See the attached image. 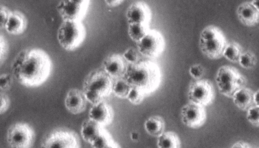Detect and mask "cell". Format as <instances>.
Here are the masks:
<instances>
[{"instance_id": "cell-1", "label": "cell", "mask_w": 259, "mask_h": 148, "mask_svg": "<svg viewBox=\"0 0 259 148\" xmlns=\"http://www.w3.org/2000/svg\"><path fill=\"white\" fill-rule=\"evenodd\" d=\"M51 66V59L45 51L39 48L24 49L12 62V75L20 84L36 87L47 81Z\"/></svg>"}, {"instance_id": "cell-2", "label": "cell", "mask_w": 259, "mask_h": 148, "mask_svg": "<svg viewBox=\"0 0 259 148\" xmlns=\"http://www.w3.org/2000/svg\"><path fill=\"white\" fill-rule=\"evenodd\" d=\"M123 78L132 87L140 90L146 96L158 89L161 75L155 62L142 60L128 65Z\"/></svg>"}, {"instance_id": "cell-3", "label": "cell", "mask_w": 259, "mask_h": 148, "mask_svg": "<svg viewBox=\"0 0 259 148\" xmlns=\"http://www.w3.org/2000/svg\"><path fill=\"white\" fill-rule=\"evenodd\" d=\"M112 80L103 69H97L89 73L82 89L87 101L95 105L104 100L112 92Z\"/></svg>"}, {"instance_id": "cell-4", "label": "cell", "mask_w": 259, "mask_h": 148, "mask_svg": "<svg viewBox=\"0 0 259 148\" xmlns=\"http://www.w3.org/2000/svg\"><path fill=\"white\" fill-rule=\"evenodd\" d=\"M227 44L223 31L216 26H207L200 32V49L202 53L210 59H218L223 56Z\"/></svg>"}, {"instance_id": "cell-5", "label": "cell", "mask_w": 259, "mask_h": 148, "mask_svg": "<svg viewBox=\"0 0 259 148\" xmlns=\"http://www.w3.org/2000/svg\"><path fill=\"white\" fill-rule=\"evenodd\" d=\"M215 82L221 94L230 98L240 89L245 87L246 78L235 67L223 65L218 70Z\"/></svg>"}, {"instance_id": "cell-6", "label": "cell", "mask_w": 259, "mask_h": 148, "mask_svg": "<svg viewBox=\"0 0 259 148\" xmlns=\"http://www.w3.org/2000/svg\"><path fill=\"white\" fill-rule=\"evenodd\" d=\"M57 34L60 45L65 50L72 51L83 43L86 31L81 21L63 20Z\"/></svg>"}, {"instance_id": "cell-7", "label": "cell", "mask_w": 259, "mask_h": 148, "mask_svg": "<svg viewBox=\"0 0 259 148\" xmlns=\"http://www.w3.org/2000/svg\"><path fill=\"white\" fill-rule=\"evenodd\" d=\"M40 148H80L78 134L66 128H58L48 133L43 138Z\"/></svg>"}, {"instance_id": "cell-8", "label": "cell", "mask_w": 259, "mask_h": 148, "mask_svg": "<svg viewBox=\"0 0 259 148\" xmlns=\"http://www.w3.org/2000/svg\"><path fill=\"white\" fill-rule=\"evenodd\" d=\"M35 139L33 128L25 123L11 125L7 133V140L11 148H31Z\"/></svg>"}, {"instance_id": "cell-9", "label": "cell", "mask_w": 259, "mask_h": 148, "mask_svg": "<svg viewBox=\"0 0 259 148\" xmlns=\"http://www.w3.org/2000/svg\"><path fill=\"white\" fill-rule=\"evenodd\" d=\"M138 51L149 58H156L160 56L165 48V40L158 30L150 29L146 35L136 43Z\"/></svg>"}, {"instance_id": "cell-10", "label": "cell", "mask_w": 259, "mask_h": 148, "mask_svg": "<svg viewBox=\"0 0 259 148\" xmlns=\"http://www.w3.org/2000/svg\"><path fill=\"white\" fill-rule=\"evenodd\" d=\"M188 97L190 102L203 106L210 104L214 97L212 83L206 79L195 80L189 86Z\"/></svg>"}, {"instance_id": "cell-11", "label": "cell", "mask_w": 259, "mask_h": 148, "mask_svg": "<svg viewBox=\"0 0 259 148\" xmlns=\"http://www.w3.org/2000/svg\"><path fill=\"white\" fill-rule=\"evenodd\" d=\"M89 4V0L62 1L57 5L56 9L63 20L81 21Z\"/></svg>"}, {"instance_id": "cell-12", "label": "cell", "mask_w": 259, "mask_h": 148, "mask_svg": "<svg viewBox=\"0 0 259 148\" xmlns=\"http://www.w3.org/2000/svg\"><path fill=\"white\" fill-rule=\"evenodd\" d=\"M181 117L182 122L186 126L198 128L206 121V110L204 106L190 101L182 107Z\"/></svg>"}, {"instance_id": "cell-13", "label": "cell", "mask_w": 259, "mask_h": 148, "mask_svg": "<svg viewBox=\"0 0 259 148\" xmlns=\"http://www.w3.org/2000/svg\"><path fill=\"white\" fill-rule=\"evenodd\" d=\"M126 18L128 24L134 23L149 24L152 19V12L146 3L137 1L128 6L126 11Z\"/></svg>"}, {"instance_id": "cell-14", "label": "cell", "mask_w": 259, "mask_h": 148, "mask_svg": "<svg viewBox=\"0 0 259 148\" xmlns=\"http://www.w3.org/2000/svg\"><path fill=\"white\" fill-rule=\"evenodd\" d=\"M103 69L112 79L123 78L127 66L123 56L112 54L106 57L103 62Z\"/></svg>"}, {"instance_id": "cell-15", "label": "cell", "mask_w": 259, "mask_h": 148, "mask_svg": "<svg viewBox=\"0 0 259 148\" xmlns=\"http://www.w3.org/2000/svg\"><path fill=\"white\" fill-rule=\"evenodd\" d=\"M89 117L90 119L105 127L112 123L114 112L112 106L103 100L93 105L89 110Z\"/></svg>"}, {"instance_id": "cell-16", "label": "cell", "mask_w": 259, "mask_h": 148, "mask_svg": "<svg viewBox=\"0 0 259 148\" xmlns=\"http://www.w3.org/2000/svg\"><path fill=\"white\" fill-rule=\"evenodd\" d=\"M87 100L82 90L72 88L67 93L64 104L70 113L77 115L82 113L86 108Z\"/></svg>"}, {"instance_id": "cell-17", "label": "cell", "mask_w": 259, "mask_h": 148, "mask_svg": "<svg viewBox=\"0 0 259 148\" xmlns=\"http://www.w3.org/2000/svg\"><path fill=\"white\" fill-rule=\"evenodd\" d=\"M237 17L244 25L251 27L259 23V11L249 2L241 4L236 10Z\"/></svg>"}, {"instance_id": "cell-18", "label": "cell", "mask_w": 259, "mask_h": 148, "mask_svg": "<svg viewBox=\"0 0 259 148\" xmlns=\"http://www.w3.org/2000/svg\"><path fill=\"white\" fill-rule=\"evenodd\" d=\"M27 25V20L25 15L18 11H14L9 17L5 29L7 32L18 35L23 33Z\"/></svg>"}, {"instance_id": "cell-19", "label": "cell", "mask_w": 259, "mask_h": 148, "mask_svg": "<svg viewBox=\"0 0 259 148\" xmlns=\"http://www.w3.org/2000/svg\"><path fill=\"white\" fill-rule=\"evenodd\" d=\"M96 122L89 119L81 126L80 133L83 140L91 145L101 135L105 129Z\"/></svg>"}, {"instance_id": "cell-20", "label": "cell", "mask_w": 259, "mask_h": 148, "mask_svg": "<svg viewBox=\"0 0 259 148\" xmlns=\"http://www.w3.org/2000/svg\"><path fill=\"white\" fill-rule=\"evenodd\" d=\"M253 95L254 92L252 90L244 87L238 90L232 98L233 103L238 108L247 110L253 105Z\"/></svg>"}, {"instance_id": "cell-21", "label": "cell", "mask_w": 259, "mask_h": 148, "mask_svg": "<svg viewBox=\"0 0 259 148\" xmlns=\"http://www.w3.org/2000/svg\"><path fill=\"white\" fill-rule=\"evenodd\" d=\"M144 128L148 134L158 137L164 132L165 122L161 117L153 116L145 121Z\"/></svg>"}, {"instance_id": "cell-22", "label": "cell", "mask_w": 259, "mask_h": 148, "mask_svg": "<svg viewBox=\"0 0 259 148\" xmlns=\"http://www.w3.org/2000/svg\"><path fill=\"white\" fill-rule=\"evenodd\" d=\"M158 148H181V141L174 132H164L157 137Z\"/></svg>"}, {"instance_id": "cell-23", "label": "cell", "mask_w": 259, "mask_h": 148, "mask_svg": "<svg viewBox=\"0 0 259 148\" xmlns=\"http://www.w3.org/2000/svg\"><path fill=\"white\" fill-rule=\"evenodd\" d=\"M150 30L149 24L134 23L128 24L127 32L130 38L137 43L144 38Z\"/></svg>"}, {"instance_id": "cell-24", "label": "cell", "mask_w": 259, "mask_h": 148, "mask_svg": "<svg viewBox=\"0 0 259 148\" xmlns=\"http://www.w3.org/2000/svg\"><path fill=\"white\" fill-rule=\"evenodd\" d=\"M243 52L241 45L232 41L228 43L224 50L223 56L232 62H239L240 57Z\"/></svg>"}, {"instance_id": "cell-25", "label": "cell", "mask_w": 259, "mask_h": 148, "mask_svg": "<svg viewBox=\"0 0 259 148\" xmlns=\"http://www.w3.org/2000/svg\"><path fill=\"white\" fill-rule=\"evenodd\" d=\"M132 87L123 78L115 80L113 83L112 93L120 98H126Z\"/></svg>"}, {"instance_id": "cell-26", "label": "cell", "mask_w": 259, "mask_h": 148, "mask_svg": "<svg viewBox=\"0 0 259 148\" xmlns=\"http://www.w3.org/2000/svg\"><path fill=\"white\" fill-rule=\"evenodd\" d=\"M257 61L255 54L252 51L248 50L242 53L240 57L239 63L243 68L249 69L255 67Z\"/></svg>"}, {"instance_id": "cell-27", "label": "cell", "mask_w": 259, "mask_h": 148, "mask_svg": "<svg viewBox=\"0 0 259 148\" xmlns=\"http://www.w3.org/2000/svg\"><path fill=\"white\" fill-rule=\"evenodd\" d=\"M114 142L111 135L105 129L91 145L93 148H107Z\"/></svg>"}, {"instance_id": "cell-28", "label": "cell", "mask_w": 259, "mask_h": 148, "mask_svg": "<svg viewBox=\"0 0 259 148\" xmlns=\"http://www.w3.org/2000/svg\"><path fill=\"white\" fill-rule=\"evenodd\" d=\"M246 119L252 125L259 126V106L255 104L247 110Z\"/></svg>"}, {"instance_id": "cell-29", "label": "cell", "mask_w": 259, "mask_h": 148, "mask_svg": "<svg viewBox=\"0 0 259 148\" xmlns=\"http://www.w3.org/2000/svg\"><path fill=\"white\" fill-rule=\"evenodd\" d=\"M146 95L140 90L132 87V89L126 98L132 104L138 105L144 100Z\"/></svg>"}, {"instance_id": "cell-30", "label": "cell", "mask_w": 259, "mask_h": 148, "mask_svg": "<svg viewBox=\"0 0 259 148\" xmlns=\"http://www.w3.org/2000/svg\"><path fill=\"white\" fill-rule=\"evenodd\" d=\"M137 51L133 47L129 48L125 51L122 56L124 60L130 64L136 63L139 61V54Z\"/></svg>"}, {"instance_id": "cell-31", "label": "cell", "mask_w": 259, "mask_h": 148, "mask_svg": "<svg viewBox=\"0 0 259 148\" xmlns=\"http://www.w3.org/2000/svg\"><path fill=\"white\" fill-rule=\"evenodd\" d=\"M189 72L191 76L196 80H200L205 73L204 67L200 64H195L191 65Z\"/></svg>"}, {"instance_id": "cell-32", "label": "cell", "mask_w": 259, "mask_h": 148, "mask_svg": "<svg viewBox=\"0 0 259 148\" xmlns=\"http://www.w3.org/2000/svg\"><path fill=\"white\" fill-rule=\"evenodd\" d=\"M13 76L10 73H3L0 76V88L3 91L10 89L13 82Z\"/></svg>"}, {"instance_id": "cell-33", "label": "cell", "mask_w": 259, "mask_h": 148, "mask_svg": "<svg viewBox=\"0 0 259 148\" xmlns=\"http://www.w3.org/2000/svg\"><path fill=\"white\" fill-rule=\"evenodd\" d=\"M12 12L8 8L5 6H1L0 8V16H1V21H0V25L1 28H5V25L10 16Z\"/></svg>"}, {"instance_id": "cell-34", "label": "cell", "mask_w": 259, "mask_h": 148, "mask_svg": "<svg viewBox=\"0 0 259 148\" xmlns=\"http://www.w3.org/2000/svg\"><path fill=\"white\" fill-rule=\"evenodd\" d=\"M0 41V61L2 64L6 59L8 52V44L5 38L1 34Z\"/></svg>"}, {"instance_id": "cell-35", "label": "cell", "mask_w": 259, "mask_h": 148, "mask_svg": "<svg viewBox=\"0 0 259 148\" xmlns=\"http://www.w3.org/2000/svg\"><path fill=\"white\" fill-rule=\"evenodd\" d=\"M10 99L7 95L1 93V114L5 113L9 108Z\"/></svg>"}, {"instance_id": "cell-36", "label": "cell", "mask_w": 259, "mask_h": 148, "mask_svg": "<svg viewBox=\"0 0 259 148\" xmlns=\"http://www.w3.org/2000/svg\"><path fill=\"white\" fill-rule=\"evenodd\" d=\"M231 148H250L248 144L243 141H238L235 142Z\"/></svg>"}, {"instance_id": "cell-37", "label": "cell", "mask_w": 259, "mask_h": 148, "mask_svg": "<svg viewBox=\"0 0 259 148\" xmlns=\"http://www.w3.org/2000/svg\"><path fill=\"white\" fill-rule=\"evenodd\" d=\"M106 5L110 7H116L120 5L123 2L122 0H106Z\"/></svg>"}, {"instance_id": "cell-38", "label": "cell", "mask_w": 259, "mask_h": 148, "mask_svg": "<svg viewBox=\"0 0 259 148\" xmlns=\"http://www.w3.org/2000/svg\"><path fill=\"white\" fill-rule=\"evenodd\" d=\"M253 101L254 104L259 106V89L254 92Z\"/></svg>"}, {"instance_id": "cell-39", "label": "cell", "mask_w": 259, "mask_h": 148, "mask_svg": "<svg viewBox=\"0 0 259 148\" xmlns=\"http://www.w3.org/2000/svg\"><path fill=\"white\" fill-rule=\"evenodd\" d=\"M251 3L259 11V0L252 1Z\"/></svg>"}, {"instance_id": "cell-40", "label": "cell", "mask_w": 259, "mask_h": 148, "mask_svg": "<svg viewBox=\"0 0 259 148\" xmlns=\"http://www.w3.org/2000/svg\"><path fill=\"white\" fill-rule=\"evenodd\" d=\"M139 136V134L137 132H133L131 134V138L134 141L137 140Z\"/></svg>"}, {"instance_id": "cell-41", "label": "cell", "mask_w": 259, "mask_h": 148, "mask_svg": "<svg viewBox=\"0 0 259 148\" xmlns=\"http://www.w3.org/2000/svg\"><path fill=\"white\" fill-rule=\"evenodd\" d=\"M107 148H120L119 145L115 141Z\"/></svg>"}]
</instances>
